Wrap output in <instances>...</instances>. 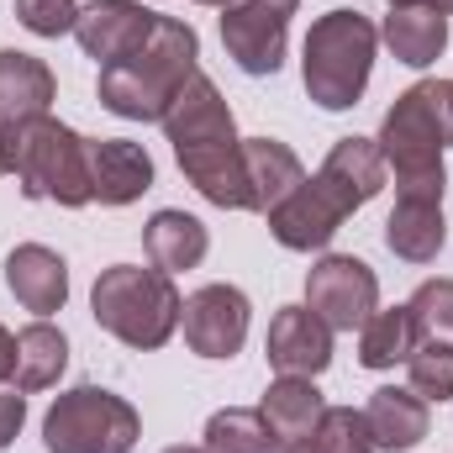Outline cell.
I'll use <instances>...</instances> for the list:
<instances>
[{"label": "cell", "mask_w": 453, "mask_h": 453, "mask_svg": "<svg viewBox=\"0 0 453 453\" xmlns=\"http://www.w3.org/2000/svg\"><path fill=\"white\" fill-rule=\"evenodd\" d=\"M64 364H69V338H64L48 317H37L32 327L16 333V374H11L16 390H27V395L53 390L58 374H64Z\"/></svg>", "instance_id": "obj_25"}, {"label": "cell", "mask_w": 453, "mask_h": 453, "mask_svg": "<svg viewBox=\"0 0 453 453\" xmlns=\"http://www.w3.org/2000/svg\"><path fill=\"white\" fill-rule=\"evenodd\" d=\"M390 5H433V11H443V16H453V0H390Z\"/></svg>", "instance_id": "obj_35"}, {"label": "cell", "mask_w": 453, "mask_h": 453, "mask_svg": "<svg viewBox=\"0 0 453 453\" xmlns=\"http://www.w3.org/2000/svg\"><path fill=\"white\" fill-rule=\"evenodd\" d=\"M406 390H417L427 406L438 401H453V348H438V342H417L411 358H406Z\"/></svg>", "instance_id": "obj_29"}, {"label": "cell", "mask_w": 453, "mask_h": 453, "mask_svg": "<svg viewBox=\"0 0 453 453\" xmlns=\"http://www.w3.org/2000/svg\"><path fill=\"white\" fill-rule=\"evenodd\" d=\"M411 348H417V327H411V311L406 306L374 311L358 327V364L364 369H395V364L411 358Z\"/></svg>", "instance_id": "obj_26"}, {"label": "cell", "mask_w": 453, "mask_h": 453, "mask_svg": "<svg viewBox=\"0 0 453 453\" xmlns=\"http://www.w3.org/2000/svg\"><path fill=\"white\" fill-rule=\"evenodd\" d=\"M264 353L280 374H301V380H317L327 364H333V327L311 311V306H280L274 322H269V338Z\"/></svg>", "instance_id": "obj_12"}, {"label": "cell", "mask_w": 453, "mask_h": 453, "mask_svg": "<svg viewBox=\"0 0 453 453\" xmlns=\"http://www.w3.org/2000/svg\"><path fill=\"white\" fill-rule=\"evenodd\" d=\"M374 142H380L385 169H395V201H438L443 206V190H449L443 148L453 142L449 80H422L406 96H395Z\"/></svg>", "instance_id": "obj_1"}, {"label": "cell", "mask_w": 453, "mask_h": 453, "mask_svg": "<svg viewBox=\"0 0 453 453\" xmlns=\"http://www.w3.org/2000/svg\"><path fill=\"white\" fill-rule=\"evenodd\" d=\"M58 101V80L42 58L21 53V48H0V127L21 132L27 121L48 116V106Z\"/></svg>", "instance_id": "obj_16"}, {"label": "cell", "mask_w": 453, "mask_h": 453, "mask_svg": "<svg viewBox=\"0 0 453 453\" xmlns=\"http://www.w3.org/2000/svg\"><path fill=\"white\" fill-rule=\"evenodd\" d=\"M21 422H27V390H5V395H0V449L16 443Z\"/></svg>", "instance_id": "obj_32"}, {"label": "cell", "mask_w": 453, "mask_h": 453, "mask_svg": "<svg viewBox=\"0 0 453 453\" xmlns=\"http://www.w3.org/2000/svg\"><path fill=\"white\" fill-rule=\"evenodd\" d=\"M380 37H385V48L395 53V64L427 69V64H438L443 48H449V16L433 11V5H390L385 21H380Z\"/></svg>", "instance_id": "obj_19"}, {"label": "cell", "mask_w": 453, "mask_h": 453, "mask_svg": "<svg viewBox=\"0 0 453 453\" xmlns=\"http://www.w3.org/2000/svg\"><path fill=\"white\" fill-rule=\"evenodd\" d=\"M342 222H348V211L333 201V190H327L317 174H306V180L269 211L274 242L290 248V253H317V248H327V242L338 237Z\"/></svg>", "instance_id": "obj_11"}, {"label": "cell", "mask_w": 453, "mask_h": 453, "mask_svg": "<svg viewBox=\"0 0 453 453\" xmlns=\"http://www.w3.org/2000/svg\"><path fill=\"white\" fill-rule=\"evenodd\" d=\"M196 58H201L196 27L180 16H158L153 37L132 58L101 69V106L121 121H164L180 85L196 74Z\"/></svg>", "instance_id": "obj_2"}, {"label": "cell", "mask_w": 453, "mask_h": 453, "mask_svg": "<svg viewBox=\"0 0 453 453\" xmlns=\"http://www.w3.org/2000/svg\"><path fill=\"white\" fill-rule=\"evenodd\" d=\"M449 121H453V80H449Z\"/></svg>", "instance_id": "obj_39"}, {"label": "cell", "mask_w": 453, "mask_h": 453, "mask_svg": "<svg viewBox=\"0 0 453 453\" xmlns=\"http://www.w3.org/2000/svg\"><path fill=\"white\" fill-rule=\"evenodd\" d=\"M311 443H317V453H380L374 438H369L364 411H353V406H327L317 433H311Z\"/></svg>", "instance_id": "obj_30"}, {"label": "cell", "mask_w": 453, "mask_h": 453, "mask_svg": "<svg viewBox=\"0 0 453 453\" xmlns=\"http://www.w3.org/2000/svg\"><path fill=\"white\" fill-rule=\"evenodd\" d=\"M196 5H222L226 11V5H237V0H196Z\"/></svg>", "instance_id": "obj_37"}, {"label": "cell", "mask_w": 453, "mask_h": 453, "mask_svg": "<svg viewBox=\"0 0 453 453\" xmlns=\"http://www.w3.org/2000/svg\"><path fill=\"white\" fill-rule=\"evenodd\" d=\"M248 322H253V306L237 285H201L180 311L185 342L201 358H232L248 342Z\"/></svg>", "instance_id": "obj_9"}, {"label": "cell", "mask_w": 453, "mask_h": 453, "mask_svg": "<svg viewBox=\"0 0 453 453\" xmlns=\"http://www.w3.org/2000/svg\"><path fill=\"white\" fill-rule=\"evenodd\" d=\"M443 206L438 201H395L390 222H385V248L406 264H433L443 253Z\"/></svg>", "instance_id": "obj_24"}, {"label": "cell", "mask_w": 453, "mask_h": 453, "mask_svg": "<svg viewBox=\"0 0 453 453\" xmlns=\"http://www.w3.org/2000/svg\"><path fill=\"white\" fill-rule=\"evenodd\" d=\"M211 248V232L206 222H196L190 211H153L142 226V253L153 269L164 274H180V269H196Z\"/></svg>", "instance_id": "obj_23"}, {"label": "cell", "mask_w": 453, "mask_h": 453, "mask_svg": "<svg viewBox=\"0 0 453 453\" xmlns=\"http://www.w3.org/2000/svg\"><path fill=\"white\" fill-rule=\"evenodd\" d=\"M374 48H380V27L358 11H327L311 21L306 48H301V80L306 96L322 111H348L364 101L369 74H374Z\"/></svg>", "instance_id": "obj_3"}, {"label": "cell", "mask_w": 453, "mask_h": 453, "mask_svg": "<svg viewBox=\"0 0 453 453\" xmlns=\"http://www.w3.org/2000/svg\"><path fill=\"white\" fill-rule=\"evenodd\" d=\"M11 374H16V338L0 327V385H5Z\"/></svg>", "instance_id": "obj_33"}, {"label": "cell", "mask_w": 453, "mask_h": 453, "mask_svg": "<svg viewBox=\"0 0 453 453\" xmlns=\"http://www.w3.org/2000/svg\"><path fill=\"white\" fill-rule=\"evenodd\" d=\"M185 180L222 211H248V174H242V137L232 142H201L174 153Z\"/></svg>", "instance_id": "obj_18"}, {"label": "cell", "mask_w": 453, "mask_h": 453, "mask_svg": "<svg viewBox=\"0 0 453 453\" xmlns=\"http://www.w3.org/2000/svg\"><path fill=\"white\" fill-rule=\"evenodd\" d=\"M153 21H158V11H148L137 0H90V5H80L74 37L101 69H111L153 37Z\"/></svg>", "instance_id": "obj_10"}, {"label": "cell", "mask_w": 453, "mask_h": 453, "mask_svg": "<svg viewBox=\"0 0 453 453\" xmlns=\"http://www.w3.org/2000/svg\"><path fill=\"white\" fill-rule=\"evenodd\" d=\"M306 306L333 327V333H353L380 311V280L364 258L353 253H327L311 264L306 274Z\"/></svg>", "instance_id": "obj_8"}, {"label": "cell", "mask_w": 453, "mask_h": 453, "mask_svg": "<svg viewBox=\"0 0 453 453\" xmlns=\"http://www.w3.org/2000/svg\"><path fill=\"white\" fill-rule=\"evenodd\" d=\"M180 290H174V274L164 269H137V264H111L101 269L96 290H90V317L121 338L127 348H164L180 327Z\"/></svg>", "instance_id": "obj_4"}, {"label": "cell", "mask_w": 453, "mask_h": 453, "mask_svg": "<svg viewBox=\"0 0 453 453\" xmlns=\"http://www.w3.org/2000/svg\"><path fill=\"white\" fill-rule=\"evenodd\" d=\"M301 11V0H237L226 5L222 16V48L226 58L264 80V74H280L285 64V37H290V16Z\"/></svg>", "instance_id": "obj_7"}, {"label": "cell", "mask_w": 453, "mask_h": 453, "mask_svg": "<svg viewBox=\"0 0 453 453\" xmlns=\"http://www.w3.org/2000/svg\"><path fill=\"white\" fill-rule=\"evenodd\" d=\"M385 174H390V169H385L374 137H338L333 153H327L322 169H317V180L333 190V201H338L348 217H353L358 206H369V201L385 190Z\"/></svg>", "instance_id": "obj_15"}, {"label": "cell", "mask_w": 453, "mask_h": 453, "mask_svg": "<svg viewBox=\"0 0 453 453\" xmlns=\"http://www.w3.org/2000/svg\"><path fill=\"white\" fill-rule=\"evenodd\" d=\"M280 453H317V443H311V438H301V443H285Z\"/></svg>", "instance_id": "obj_36"}, {"label": "cell", "mask_w": 453, "mask_h": 453, "mask_svg": "<svg viewBox=\"0 0 453 453\" xmlns=\"http://www.w3.org/2000/svg\"><path fill=\"white\" fill-rule=\"evenodd\" d=\"M206 453H280V443L269 438L258 406H226L206 422Z\"/></svg>", "instance_id": "obj_27"}, {"label": "cell", "mask_w": 453, "mask_h": 453, "mask_svg": "<svg viewBox=\"0 0 453 453\" xmlns=\"http://www.w3.org/2000/svg\"><path fill=\"white\" fill-rule=\"evenodd\" d=\"M16 21L32 37H64L80 21V0H16Z\"/></svg>", "instance_id": "obj_31"}, {"label": "cell", "mask_w": 453, "mask_h": 453, "mask_svg": "<svg viewBox=\"0 0 453 453\" xmlns=\"http://www.w3.org/2000/svg\"><path fill=\"white\" fill-rule=\"evenodd\" d=\"M142 438V417L132 401L101 385L64 390L42 417V449L48 453H132Z\"/></svg>", "instance_id": "obj_6"}, {"label": "cell", "mask_w": 453, "mask_h": 453, "mask_svg": "<svg viewBox=\"0 0 453 453\" xmlns=\"http://www.w3.org/2000/svg\"><path fill=\"white\" fill-rule=\"evenodd\" d=\"M11 169H16V132L0 127V174H11Z\"/></svg>", "instance_id": "obj_34"}, {"label": "cell", "mask_w": 453, "mask_h": 453, "mask_svg": "<svg viewBox=\"0 0 453 453\" xmlns=\"http://www.w3.org/2000/svg\"><path fill=\"white\" fill-rule=\"evenodd\" d=\"M242 174H248V211H264V217L306 180L301 158L274 137H242Z\"/></svg>", "instance_id": "obj_22"}, {"label": "cell", "mask_w": 453, "mask_h": 453, "mask_svg": "<svg viewBox=\"0 0 453 453\" xmlns=\"http://www.w3.org/2000/svg\"><path fill=\"white\" fill-rule=\"evenodd\" d=\"M164 453H206V449H185V443H174V449H164Z\"/></svg>", "instance_id": "obj_38"}, {"label": "cell", "mask_w": 453, "mask_h": 453, "mask_svg": "<svg viewBox=\"0 0 453 453\" xmlns=\"http://www.w3.org/2000/svg\"><path fill=\"white\" fill-rule=\"evenodd\" d=\"M85 158H90V196L101 206H132V201H142V190H153V158L142 142L90 137Z\"/></svg>", "instance_id": "obj_14"}, {"label": "cell", "mask_w": 453, "mask_h": 453, "mask_svg": "<svg viewBox=\"0 0 453 453\" xmlns=\"http://www.w3.org/2000/svg\"><path fill=\"white\" fill-rule=\"evenodd\" d=\"M406 311H411L417 342L453 348V280H427V285H417V296L406 301Z\"/></svg>", "instance_id": "obj_28"}, {"label": "cell", "mask_w": 453, "mask_h": 453, "mask_svg": "<svg viewBox=\"0 0 453 453\" xmlns=\"http://www.w3.org/2000/svg\"><path fill=\"white\" fill-rule=\"evenodd\" d=\"M322 411H327L322 390H317L311 380H301V374L269 380V390H264V401H258V417H264V427H269V438H274L280 449L311 438L317 422H322Z\"/></svg>", "instance_id": "obj_20"}, {"label": "cell", "mask_w": 453, "mask_h": 453, "mask_svg": "<svg viewBox=\"0 0 453 453\" xmlns=\"http://www.w3.org/2000/svg\"><path fill=\"white\" fill-rule=\"evenodd\" d=\"M74 127L37 116L16 132V185L27 201H58V206H90V158Z\"/></svg>", "instance_id": "obj_5"}, {"label": "cell", "mask_w": 453, "mask_h": 453, "mask_svg": "<svg viewBox=\"0 0 453 453\" xmlns=\"http://www.w3.org/2000/svg\"><path fill=\"white\" fill-rule=\"evenodd\" d=\"M164 137L174 142V153L180 148H201V142H232L237 137V121L226 111L222 90L196 69L185 85H180V96L169 101V111H164Z\"/></svg>", "instance_id": "obj_13"}, {"label": "cell", "mask_w": 453, "mask_h": 453, "mask_svg": "<svg viewBox=\"0 0 453 453\" xmlns=\"http://www.w3.org/2000/svg\"><path fill=\"white\" fill-rule=\"evenodd\" d=\"M5 285L32 317H53L69 301V264L42 242H21L5 253Z\"/></svg>", "instance_id": "obj_17"}, {"label": "cell", "mask_w": 453, "mask_h": 453, "mask_svg": "<svg viewBox=\"0 0 453 453\" xmlns=\"http://www.w3.org/2000/svg\"><path fill=\"white\" fill-rule=\"evenodd\" d=\"M364 422H369L374 449L406 453L427 438V422H433V417H427V401H422L417 390H406V385H380V390L369 395V406H364Z\"/></svg>", "instance_id": "obj_21"}]
</instances>
